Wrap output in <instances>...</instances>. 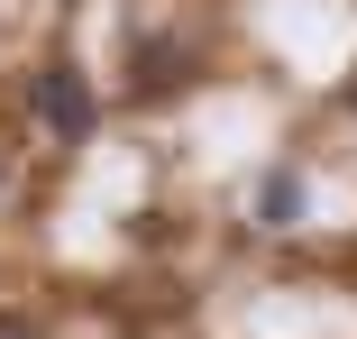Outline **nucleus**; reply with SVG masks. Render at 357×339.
Listing matches in <instances>:
<instances>
[{
    "label": "nucleus",
    "mask_w": 357,
    "mask_h": 339,
    "mask_svg": "<svg viewBox=\"0 0 357 339\" xmlns=\"http://www.w3.org/2000/svg\"><path fill=\"white\" fill-rule=\"evenodd\" d=\"M303 211H312L303 165H275V174L257 183V229H303Z\"/></svg>",
    "instance_id": "obj_2"
},
{
    "label": "nucleus",
    "mask_w": 357,
    "mask_h": 339,
    "mask_svg": "<svg viewBox=\"0 0 357 339\" xmlns=\"http://www.w3.org/2000/svg\"><path fill=\"white\" fill-rule=\"evenodd\" d=\"M28 110H37L46 138H83L92 128V83L74 74V64H46V74L28 83Z\"/></svg>",
    "instance_id": "obj_1"
},
{
    "label": "nucleus",
    "mask_w": 357,
    "mask_h": 339,
    "mask_svg": "<svg viewBox=\"0 0 357 339\" xmlns=\"http://www.w3.org/2000/svg\"><path fill=\"white\" fill-rule=\"evenodd\" d=\"M0 339H37V330H28V321H10V312H0Z\"/></svg>",
    "instance_id": "obj_3"
}]
</instances>
